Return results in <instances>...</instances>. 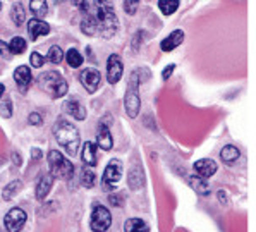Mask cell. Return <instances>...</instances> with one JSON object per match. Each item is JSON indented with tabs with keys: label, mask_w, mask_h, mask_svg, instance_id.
<instances>
[{
	"label": "cell",
	"mask_w": 256,
	"mask_h": 232,
	"mask_svg": "<svg viewBox=\"0 0 256 232\" xmlns=\"http://www.w3.org/2000/svg\"><path fill=\"white\" fill-rule=\"evenodd\" d=\"M80 81H81V84L86 88V92H88V93H94L98 90V86H100L102 76H100V72H98V70L94 69V68H86V69L81 70Z\"/></svg>",
	"instance_id": "cell-9"
},
{
	"label": "cell",
	"mask_w": 256,
	"mask_h": 232,
	"mask_svg": "<svg viewBox=\"0 0 256 232\" xmlns=\"http://www.w3.org/2000/svg\"><path fill=\"white\" fill-rule=\"evenodd\" d=\"M194 170L198 172L200 178H212L216 172V164L210 158L198 160V162L194 164Z\"/></svg>",
	"instance_id": "cell-15"
},
{
	"label": "cell",
	"mask_w": 256,
	"mask_h": 232,
	"mask_svg": "<svg viewBox=\"0 0 256 232\" xmlns=\"http://www.w3.org/2000/svg\"><path fill=\"white\" fill-rule=\"evenodd\" d=\"M30 10L36 16V19H40L48 12V6H46V2H42V0H34V2L30 4Z\"/></svg>",
	"instance_id": "cell-27"
},
{
	"label": "cell",
	"mask_w": 256,
	"mask_h": 232,
	"mask_svg": "<svg viewBox=\"0 0 256 232\" xmlns=\"http://www.w3.org/2000/svg\"><path fill=\"white\" fill-rule=\"evenodd\" d=\"M0 9H2V4H0Z\"/></svg>",
	"instance_id": "cell-41"
},
{
	"label": "cell",
	"mask_w": 256,
	"mask_h": 232,
	"mask_svg": "<svg viewBox=\"0 0 256 232\" xmlns=\"http://www.w3.org/2000/svg\"><path fill=\"white\" fill-rule=\"evenodd\" d=\"M26 40L24 38H21V36H14L12 40H10L9 43V48H10V54H14V55H21V54H24L26 52Z\"/></svg>",
	"instance_id": "cell-24"
},
{
	"label": "cell",
	"mask_w": 256,
	"mask_h": 232,
	"mask_svg": "<svg viewBox=\"0 0 256 232\" xmlns=\"http://www.w3.org/2000/svg\"><path fill=\"white\" fill-rule=\"evenodd\" d=\"M150 227L144 220L141 218H129L124 224V232H148Z\"/></svg>",
	"instance_id": "cell-20"
},
{
	"label": "cell",
	"mask_w": 256,
	"mask_h": 232,
	"mask_svg": "<svg viewBox=\"0 0 256 232\" xmlns=\"http://www.w3.org/2000/svg\"><path fill=\"white\" fill-rule=\"evenodd\" d=\"M21 188H22V182H21V180H18V179L12 180V182H9L6 188H4V191H2L4 200H6V202L12 200V198H14V194H16V192H18L19 190H21Z\"/></svg>",
	"instance_id": "cell-23"
},
{
	"label": "cell",
	"mask_w": 256,
	"mask_h": 232,
	"mask_svg": "<svg viewBox=\"0 0 256 232\" xmlns=\"http://www.w3.org/2000/svg\"><path fill=\"white\" fill-rule=\"evenodd\" d=\"M81 160L82 164H86L88 167H94L98 162V156H96V144L93 141H86L82 144V152H81Z\"/></svg>",
	"instance_id": "cell-14"
},
{
	"label": "cell",
	"mask_w": 256,
	"mask_h": 232,
	"mask_svg": "<svg viewBox=\"0 0 256 232\" xmlns=\"http://www.w3.org/2000/svg\"><path fill=\"white\" fill-rule=\"evenodd\" d=\"M122 178V164L120 160L114 158L110 160L108 165L105 167V172H104V188L105 190H114L117 186V182L120 180Z\"/></svg>",
	"instance_id": "cell-7"
},
{
	"label": "cell",
	"mask_w": 256,
	"mask_h": 232,
	"mask_svg": "<svg viewBox=\"0 0 256 232\" xmlns=\"http://www.w3.org/2000/svg\"><path fill=\"white\" fill-rule=\"evenodd\" d=\"M10 18H12V21L16 22V26H21L22 22L26 21V12L21 4H14L12 9H10Z\"/></svg>",
	"instance_id": "cell-25"
},
{
	"label": "cell",
	"mask_w": 256,
	"mask_h": 232,
	"mask_svg": "<svg viewBox=\"0 0 256 232\" xmlns=\"http://www.w3.org/2000/svg\"><path fill=\"white\" fill-rule=\"evenodd\" d=\"M122 70H124V66H122L119 55L112 54L107 60V81L110 84H116V82L120 81Z\"/></svg>",
	"instance_id": "cell-10"
},
{
	"label": "cell",
	"mask_w": 256,
	"mask_h": 232,
	"mask_svg": "<svg viewBox=\"0 0 256 232\" xmlns=\"http://www.w3.org/2000/svg\"><path fill=\"white\" fill-rule=\"evenodd\" d=\"M78 7L82 12L81 30L88 36L112 38L119 30L114 7L107 2H80Z\"/></svg>",
	"instance_id": "cell-1"
},
{
	"label": "cell",
	"mask_w": 256,
	"mask_h": 232,
	"mask_svg": "<svg viewBox=\"0 0 256 232\" xmlns=\"http://www.w3.org/2000/svg\"><path fill=\"white\" fill-rule=\"evenodd\" d=\"M38 84L45 93H48L52 98H62L68 93V81L62 78L57 70H46L38 76Z\"/></svg>",
	"instance_id": "cell-3"
},
{
	"label": "cell",
	"mask_w": 256,
	"mask_h": 232,
	"mask_svg": "<svg viewBox=\"0 0 256 232\" xmlns=\"http://www.w3.org/2000/svg\"><path fill=\"white\" fill-rule=\"evenodd\" d=\"M96 144L102 148V150H110L114 146V140H112V134L108 131V126L105 124H100L98 128V134H96Z\"/></svg>",
	"instance_id": "cell-17"
},
{
	"label": "cell",
	"mask_w": 256,
	"mask_h": 232,
	"mask_svg": "<svg viewBox=\"0 0 256 232\" xmlns=\"http://www.w3.org/2000/svg\"><path fill=\"white\" fill-rule=\"evenodd\" d=\"M14 80H16V84H18L19 92L26 93L31 84V80H33L30 68H28V66H19V68L14 70Z\"/></svg>",
	"instance_id": "cell-12"
},
{
	"label": "cell",
	"mask_w": 256,
	"mask_h": 232,
	"mask_svg": "<svg viewBox=\"0 0 256 232\" xmlns=\"http://www.w3.org/2000/svg\"><path fill=\"white\" fill-rule=\"evenodd\" d=\"M52 184H54V178H52V176H50V174L42 176L40 180H38V184H36V200L43 202V200L48 196L50 190H52Z\"/></svg>",
	"instance_id": "cell-18"
},
{
	"label": "cell",
	"mask_w": 256,
	"mask_h": 232,
	"mask_svg": "<svg viewBox=\"0 0 256 232\" xmlns=\"http://www.w3.org/2000/svg\"><path fill=\"white\" fill-rule=\"evenodd\" d=\"M66 60H68V64L70 66V68H81L82 64V55L78 52L76 48H70L68 50V54H66Z\"/></svg>",
	"instance_id": "cell-26"
},
{
	"label": "cell",
	"mask_w": 256,
	"mask_h": 232,
	"mask_svg": "<svg viewBox=\"0 0 256 232\" xmlns=\"http://www.w3.org/2000/svg\"><path fill=\"white\" fill-rule=\"evenodd\" d=\"M174 69H176V66H174V64L167 66V68L164 69V74H162V78H164V80H168V78H170V74L174 72Z\"/></svg>",
	"instance_id": "cell-36"
},
{
	"label": "cell",
	"mask_w": 256,
	"mask_h": 232,
	"mask_svg": "<svg viewBox=\"0 0 256 232\" xmlns=\"http://www.w3.org/2000/svg\"><path fill=\"white\" fill-rule=\"evenodd\" d=\"M54 136H55V140H57V143L60 144V146H64L66 152H68L70 156L76 155L78 150H80V143H81L80 131H78L69 120H66V119L55 120Z\"/></svg>",
	"instance_id": "cell-2"
},
{
	"label": "cell",
	"mask_w": 256,
	"mask_h": 232,
	"mask_svg": "<svg viewBox=\"0 0 256 232\" xmlns=\"http://www.w3.org/2000/svg\"><path fill=\"white\" fill-rule=\"evenodd\" d=\"M136 9H138V2H136V0H132V2L129 0V2H126V4H124V10H126L128 14H134V12H136Z\"/></svg>",
	"instance_id": "cell-34"
},
{
	"label": "cell",
	"mask_w": 256,
	"mask_h": 232,
	"mask_svg": "<svg viewBox=\"0 0 256 232\" xmlns=\"http://www.w3.org/2000/svg\"><path fill=\"white\" fill-rule=\"evenodd\" d=\"M31 156H33V160H40L42 158V152L38 150V148H33V150H31Z\"/></svg>",
	"instance_id": "cell-37"
},
{
	"label": "cell",
	"mask_w": 256,
	"mask_h": 232,
	"mask_svg": "<svg viewBox=\"0 0 256 232\" xmlns=\"http://www.w3.org/2000/svg\"><path fill=\"white\" fill-rule=\"evenodd\" d=\"M43 122V117L40 116L38 112H33V114H30V124H33V126H40Z\"/></svg>",
	"instance_id": "cell-35"
},
{
	"label": "cell",
	"mask_w": 256,
	"mask_h": 232,
	"mask_svg": "<svg viewBox=\"0 0 256 232\" xmlns=\"http://www.w3.org/2000/svg\"><path fill=\"white\" fill-rule=\"evenodd\" d=\"M28 33H30V38L31 40H38L40 36H45V34L50 33V26L46 24L45 21H42V19H30V22H28Z\"/></svg>",
	"instance_id": "cell-11"
},
{
	"label": "cell",
	"mask_w": 256,
	"mask_h": 232,
	"mask_svg": "<svg viewBox=\"0 0 256 232\" xmlns=\"http://www.w3.org/2000/svg\"><path fill=\"white\" fill-rule=\"evenodd\" d=\"M239 150L234 146V144H227V146L222 148V152H220V158L224 160L226 164H230V162H236V160L239 158Z\"/></svg>",
	"instance_id": "cell-21"
},
{
	"label": "cell",
	"mask_w": 256,
	"mask_h": 232,
	"mask_svg": "<svg viewBox=\"0 0 256 232\" xmlns=\"http://www.w3.org/2000/svg\"><path fill=\"white\" fill-rule=\"evenodd\" d=\"M12 160H14V162H16V164H19V162H21V160H19V156H18V155H16V153H14V155H12Z\"/></svg>",
	"instance_id": "cell-40"
},
{
	"label": "cell",
	"mask_w": 256,
	"mask_h": 232,
	"mask_svg": "<svg viewBox=\"0 0 256 232\" xmlns=\"http://www.w3.org/2000/svg\"><path fill=\"white\" fill-rule=\"evenodd\" d=\"M110 203H112V205H119V203H122V200L112 194V196H110Z\"/></svg>",
	"instance_id": "cell-38"
},
{
	"label": "cell",
	"mask_w": 256,
	"mask_h": 232,
	"mask_svg": "<svg viewBox=\"0 0 256 232\" xmlns=\"http://www.w3.org/2000/svg\"><path fill=\"white\" fill-rule=\"evenodd\" d=\"M140 72H141V69H136L134 72L131 74V78H129V86H128V90H126V96H124L126 112H128V116L132 117V119L140 114V107H141V100H140L141 78H140Z\"/></svg>",
	"instance_id": "cell-4"
},
{
	"label": "cell",
	"mask_w": 256,
	"mask_h": 232,
	"mask_svg": "<svg viewBox=\"0 0 256 232\" xmlns=\"http://www.w3.org/2000/svg\"><path fill=\"white\" fill-rule=\"evenodd\" d=\"M189 184H191V188L194 190L198 194H203V196H208L210 194V186L206 184V180H203L202 178H189Z\"/></svg>",
	"instance_id": "cell-22"
},
{
	"label": "cell",
	"mask_w": 256,
	"mask_h": 232,
	"mask_svg": "<svg viewBox=\"0 0 256 232\" xmlns=\"http://www.w3.org/2000/svg\"><path fill=\"white\" fill-rule=\"evenodd\" d=\"M30 60H31V66L33 68H42L43 64H45V58H43V55H40L38 52H33L30 55Z\"/></svg>",
	"instance_id": "cell-32"
},
{
	"label": "cell",
	"mask_w": 256,
	"mask_h": 232,
	"mask_svg": "<svg viewBox=\"0 0 256 232\" xmlns=\"http://www.w3.org/2000/svg\"><path fill=\"white\" fill-rule=\"evenodd\" d=\"M48 165H50V176L58 179H72L74 176V165L62 155L60 152L52 150L48 153Z\"/></svg>",
	"instance_id": "cell-5"
},
{
	"label": "cell",
	"mask_w": 256,
	"mask_h": 232,
	"mask_svg": "<svg viewBox=\"0 0 256 232\" xmlns=\"http://www.w3.org/2000/svg\"><path fill=\"white\" fill-rule=\"evenodd\" d=\"M128 180H129V188H131V190H140V188H143L144 186L143 168H141L140 165H134V167L129 170Z\"/></svg>",
	"instance_id": "cell-19"
},
{
	"label": "cell",
	"mask_w": 256,
	"mask_h": 232,
	"mask_svg": "<svg viewBox=\"0 0 256 232\" xmlns=\"http://www.w3.org/2000/svg\"><path fill=\"white\" fill-rule=\"evenodd\" d=\"M158 7H160V10H162L165 16H170V14H174L177 10L179 2H177V0H160Z\"/></svg>",
	"instance_id": "cell-28"
},
{
	"label": "cell",
	"mask_w": 256,
	"mask_h": 232,
	"mask_svg": "<svg viewBox=\"0 0 256 232\" xmlns=\"http://www.w3.org/2000/svg\"><path fill=\"white\" fill-rule=\"evenodd\" d=\"M0 54H2V57H6V58H10V48H9V43H6V42H2L0 40Z\"/></svg>",
	"instance_id": "cell-33"
},
{
	"label": "cell",
	"mask_w": 256,
	"mask_h": 232,
	"mask_svg": "<svg viewBox=\"0 0 256 232\" xmlns=\"http://www.w3.org/2000/svg\"><path fill=\"white\" fill-rule=\"evenodd\" d=\"M48 60L52 62V64H60V62L64 60V52H62L60 46H57V45L50 46V50H48Z\"/></svg>",
	"instance_id": "cell-29"
},
{
	"label": "cell",
	"mask_w": 256,
	"mask_h": 232,
	"mask_svg": "<svg viewBox=\"0 0 256 232\" xmlns=\"http://www.w3.org/2000/svg\"><path fill=\"white\" fill-rule=\"evenodd\" d=\"M0 116L6 117V119H9L10 116H12V102L7 98V100H2V104H0Z\"/></svg>",
	"instance_id": "cell-31"
},
{
	"label": "cell",
	"mask_w": 256,
	"mask_h": 232,
	"mask_svg": "<svg viewBox=\"0 0 256 232\" xmlns=\"http://www.w3.org/2000/svg\"><path fill=\"white\" fill-rule=\"evenodd\" d=\"M182 42H184V31L182 30H174L167 38H164L162 40V43H160V48H162L164 52H170V50L177 48Z\"/></svg>",
	"instance_id": "cell-13"
},
{
	"label": "cell",
	"mask_w": 256,
	"mask_h": 232,
	"mask_svg": "<svg viewBox=\"0 0 256 232\" xmlns=\"http://www.w3.org/2000/svg\"><path fill=\"white\" fill-rule=\"evenodd\" d=\"M62 108H64V112H68L69 116H72L74 119H78V120H84L86 119V108L82 107L78 100L64 102V107H62Z\"/></svg>",
	"instance_id": "cell-16"
},
{
	"label": "cell",
	"mask_w": 256,
	"mask_h": 232,
	"mask_svg": "<svg viewBox=\"0 0 256 232\" xmlns=\"http://www.w3.org/2000/svg\"><path fill=\"white\" fill-rule=\"evenodd\" d=\"M94 180H96V178H94V172L92 170V168H84L82 170V176H81V184L84 188H93L94 186Z\"/></svg>",
	"instance_id": "cell-30"
},
{
	"label": "cell",
	"mask_w": 256,
	"mask_h": 232,
	"mask_svg": "<svg viewBox=\"0 0 256 232\" xmlns=\"http://www.w3.org/2000/svg\"><path fill=\"white\" fill-rule=\"evenodd\" d=\"M4 92H6V86H4V84H0V98H2Z\"/></svg>",
	"instance_id": "cell-39"
},
{
	"label": "cell",
	"mask_w": 256,
	"mask_h": 232,
	"mask_svg": "<svg viewBox=\"0 0 256 232\" xmlns=\"http://www.w3.org/2000/svg\"><path fill=\"white\" fill-rule=\"evenodd\" d=\"M26 222V214L21 208H12L7 212L6 218H4V226H6L7 232H21Z\"/></svg>",
	"instance_id": "cell-8"
},
{
	"label": "cell",
	"mask_w": 256,
	"mask_h": 232,
	"mask_svg": "<svg viewBox=\"0 0 256 232\" xmlns=\"http://www.w3.org/2000/svg\"><path fill=\"white\" fill-rule=\"evenodd\" d=\"M112 224V215H110L108 208H105L104 205H96L92 212V229L94 232H105Z\"/></svg>",
	"instance_id": "cell-6"
}]
</instances>
